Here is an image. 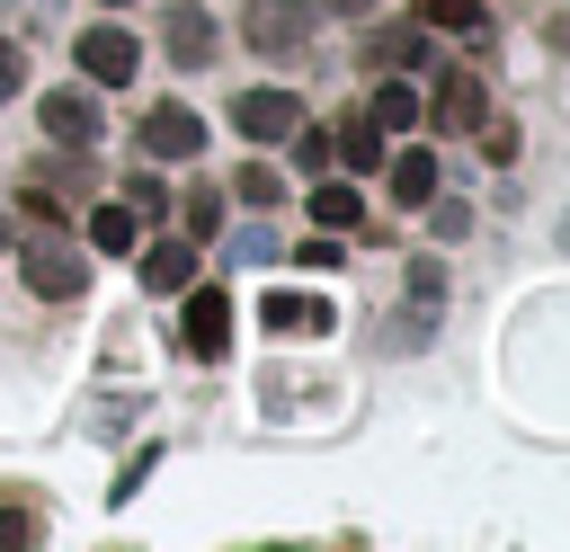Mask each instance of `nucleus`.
Listing matches in <instances>:
<instances>
[{
  "label": "nucleus",
  "mask_w": 570,
  "mask_h": 552,
  "mask_svg": "<svg viewBox=\"0 0 570 552\" xmlns=\"http://www.w3.org/2000/svg\"><path fill=\"white\" fill-rule=\"evenodd\" d=\"M419 9V27H472L481 18V0H410Z\"/></svg>",
  "instance_id": "6ab92c4d"
},
{
  "label": "nucleus",
  "mask_w": 570,
  "mask_h": 552,
  "mask_svg": "<svg viewBox=\"0 0 570 552\" xmlns=\"http://www.w3.org/2000/svg\"><path fill=\"white\" fill-rule=\"evenodd\" d=\"M232 125H240L249 142H285V134L303 125V107H294V89H240V98H232Z\"/></svg>",
  "instance_id": "20e7f679"
},
{
  "label": "nucleus",
  "mask_w": 570,
  "mask_h": 552,
  "mask_svg": "<svg viewBox=\"0 0 570 552\" xmlns=\"http://www.w3.org/2000/svg\"><path fill=\"white\" fill-rule=\"evenodd\" d=\"M436 125H481V80L472 71H436Z\"/></svg>",
  "instance_id": "9b49d317"
},
{
  "label": "nucleus",
  "mask_w": 570,
  "mask_h": 552,
  "mask_svg": "<svg viewBox=\"0 0 570 552\" xmlns=\"http://www.w3.org/2000/svg\"><path fill=\"white\" fill-rule=\"evenodd\" d=\"M142 151H151V160L205 151V116H196V107H142Z\"/></svg>",
  "instance_id": "39448f33"
},
{
  "label": "nucleus",
  "mask_w": 570,
  "mask_h": 552,
  "mask_svg": "<svg viewBox=\"0 0 570 552\" xmlns=\"http://www.w3.org/2000/svg\"><path fill=\"white\" fill-rule=\"evenodd\" d=\"M125 205H134V214H142V223H160V214H169V187H160V178H142V169H134V178H125Z\"/></svg>",
  "instance_id": "a211bd4d"
},
{
  "label": "nucleus",
  "mask_w": 570,
  "mask_h": 552,
  "mask_svg": "<svg viewBox=\"0 0 570 552\" xmlns=\"http://www.w3.org/2000/svg\"><path fill=\"white\" fill-rule=\"evenodd\" d=\"M71 53H80V71H89L98 89H116V80H134V71H142V45H134L125 27H80V45H71Z\"/></svg>",
  "instance_id": "f03ea898"
},
{
  "label": "nucleus",
  "mask_w": 570,
  "mask_h": 552,
  "mask_svg": "<svg viewBox=\"0 0 570 552\" xmlns=\"http://www.w3.org/2000/svg\"><path fill=\"white\" fill-rule=\"evenodd\" d=\"M27 534H36L27 516H0V543H27Z\"/></svg>",
  "instance_id": "b1692460"
},
{
  "label": "nucleus",
  "mask_w": 570,
  "mask_h": 552,
  "mask_svg": "<svg viewBox=\"0 0 570 552\" xmlns=\"http://www.w3.org/2000/svg\"><path fill=\"white\" fill-rule=\"evenodd\" d=\"M392 196H401V205H428V196H436V151H401V160H392Z\"/></svg>",
  "instance_id": "2eb2a0df"
},
{
  "label": "nucleus",
  "mask_w": 570,
  "mask_h": 552,
  "mask_svg": "<svg viewBox=\"0 0 570 552\" xmlns=\"http://www.w3.org/2000/svg\"><path fill=\"white\" fill-rule=\"evenodd\" d=\"M223 223V187H187V231H214Z\"/></svg>",
  "instance_id": "aec40b11"
},
{
  "label": "nucleus",
  "mask_w": 570,
  "mask_h": 552,
  "mask_svg": "<svg viewBox=\"0 0 570 552\" xmlns=\"http://www.w3.org/2000/svg\"><path fill=\"white\" fill-rule=\"evenodd\" d=\"M18 89H27V53H18V45H9V36H0V107H9V98H18Z\"/></svg>",
  "instance_id": "412c9836"
},
{
  "label": "nucleus",
  "mask_w": 570,
  "mask_h": 552,
  "mask_svg": "<svg viewBox=\"0 0 570 552\" xmlns=\"http://www.w3.org/2000/svg\"><path fill=\"white\" fill-rule=\"evenodd\" d=\"M428 205H436V196H428ZM463 231H472V214H463V205H436V240H463Z\"/></svg>",
  "instance_id": "5701e85b"
},
{
  "label": "nucleus",
  "mask_w": 570,
  "mask_h": 552,
  "mask_svg": "<svg viewBox=\"0 0 570 552\" xmlns=\"http://www.w3.org/2000/svg\"><path fill=\"white\" fill-rule=\"evenodd\" d=\"M187 347L196 356H223L232 347V294L223 285H187Z\"/></svg>",
  "instance_id": "0eeeda50"
},
{
  "label": "nucleus",
  "mask_w": 570,
  "mask_h": 552,
  "mask_svg": "<svg viewBox=\"0 0 570 552\" xmlns=\"http://www.w3.org/2000/svg\"><path fill=\"white\" fill-rule=\"evenodd\" d=\"M303 36H312V9H303V0H249V45H258L267 62L303 53Z\"/></svg>",
  "instance_id": "7ed1b4c3"
},
{
  "label": "nucleus",
  "mask_w": 570,
  "mask_h": 552,
  "mask_svg": "<svg viewBox=\"0 0 570 552\" xmlns=\"http://www.w3.org/2000/svg\"><path fill=\"white\" fill-rule=\"evenodd\" d=\"M232 196H240V205H276V196H285V178H276L267 160H249V169L232 178Z\"/></svg>",
  "instance_id": "f3484780"
},
{
  "label": "nucleus",
  "mask_w": 570,
  "mask_h": 552,
  "mask_svg": "<svg viewBox=\"0 0 570 552\" xmlns=\"http://www.w3.org/2000/svg\"><path fill=\"white\" fill-rule=\"evenodd\" d=\"M134 267H142L151 294H187V285H196V249H187V240H151V249L134 240Z\"/></svg>",
  "instance_id": "1a4fd4ad"
},
{
  "label": "nucleus",
  "mask_w": 570,
  "mask_h": 552,
  "mask_svg": "<svg viewBox=\"0 0 570 552\" xmlns=\"http://www.w3.org/2000/svg\"><path fill=\"white\" fill-rule=\"evenodd\" d=\"M365 116H374V125H383V134H410V125H419V116H428V98H419V89H410V80H383V89H374V107H365Z\"/></svg>",
  "instance_id": "f8f14e48"
},
{
  "label": "nucleus",
  "mask_w": 570,
  "mask_h": 552,
  "mask_svg": "<svg viewBox=\"0 0 570 552\" xmlns=\"http://www.w3.org/2000/svg\"><path fill=\"white\" fill-rule=\"evenodd\" d=\"M312 223H330V231H356V223H365V196H356L347 178H330V187H312Z\"/></svg>",
  "instance_id": "4468645a"
},
{
  "label": "nucleus",
  "mask_w": 570,
  "mask_h": 552,
  "mask_svg": "<svg viewBox=\"0 0 570 552\" xmlns=\"http://www.w3.org/2000/svg\"><path fill=\"white\" fill-rule=\"evenodd\" d=\"M410 294H419V303H436V294H445V267H436V258H419V267H410Z\"/></svg>",
  "instance_id": "4be33fe9"
},
{
  "label": "nucleus",
  "mask_w": 570,
  "mask_h": 552,
  "mask_svg": "<svg viewBox=\"0 0 570 552\" xmlns=\"http://www.w3.org/2000/svg\"><path fill=\"white\" fill-rule=\"evenodd\" d=\"M330 151H338V160H347V169H356V178H365V169H374V160H383V125H374V116H347V125H338V142H330Z\"/></svg>",
  "instance_id": "ddd939ff"
},
{
  "label": "nucleus",
  "mask_w": 570,
  "mask_h": 552,
  "mask_svg": "<svg viewBox=\"0 0 570 552\" xmlns=\"http://www.w3.org/2000/svg\"><path fill=\"white\" fill-rule=\"evenodd\" d=\"M45 134L71 142V151H89V142H98V98H89V89H53V98H45Z\"/></svg>",
  "instance_id": "6e6552de"
},
{
  "label": "nucleus",
  "mask_w": 570,
  "mask_h": 552,
  "mask_svg": "<svg viewBox=\"0 0 570 552\" xmlns=\"http://www.w3.org/2000/svg\"><path fill=\"white\" fill-rule=\"evenodd\" d=\"M160 45H169L178 71H205V62H214V18H205L196 0H178V9L160 18Z\"/></svg>",
  "instance_id": "423d86ee"
},
{
  "label": "nucleus",
  "mask_w": 570,
  "mask_h": 552,
  "mask_svg": "<svg viewBox=\"0 0 570 552\" xmlns=\"http://www.w3.org/2000/svg\"><path fill=\"white\" fill-rule=\"evenodd\" d=\"M134 223H142V214H134V205H98V214H89V240H98V249H116V258H125V249H134V240H142V231H134Z\"/></svg>",
  "instance_id": "dca6fc26"
},
{
  "label": "nucleus",
  "mask_w": 570,
  "mask_h": 552,
  "mask_svg": "<svg viewBox=\"0 0 570 552\" xmlns=\"http://www.w3.org/2000/svg\"><path fill=\"white\" fill-rule=\"evenodd\" d=\"M18 267H27V285H36L45 303H71V294L89 285V258H80L71 240H27V258H18Z\"/></svg>",
  "instance_id": "f257e3e1"
},
{
  "label": "nucleus",
  "mask_w": 570,
  "mask_h": 552,
  "mask_svg": "<svg viewBox=\"0 0 570 552\" xmlns=\"http://www.w3.org/2000/svg\"><path fill=\"white\" fill-rule=\"evenodd\" d=\"M258 321H267V329H276V338H285V329H330V321H338V312H330V303H321V294H285V285H276V294H267V303H258Z\"/></svg>",
  "instance_id": "9d476101"
}]
</instances>
